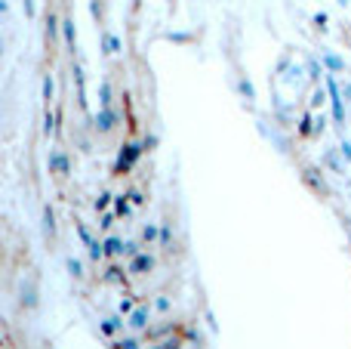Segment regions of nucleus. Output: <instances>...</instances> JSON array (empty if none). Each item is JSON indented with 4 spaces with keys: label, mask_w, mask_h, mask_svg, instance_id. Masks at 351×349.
<instances>
[{
    "label": "nucleus",
    "mask_w": 351,
    "mask_h": 349,
    "mask_svg": "<svg viewBox=\"0 0 351 349\" xmlns=\"http://www.w3.org/2000/svg\"><path fill=\"white\" fill-rule=\"evenodd\" d=\"M142 238H145L148 245H154V241H158V226H154V223H148V226L142 229Z\"/></svg>",
    "instance_id": "nucleus-8"
},
{
    "label": "nucleus",
    "mask_w": 351,
    "mask_h": 349,
    "mask_svg": "<svg viewBox=\"0 0 351 349\" xmlns=\"http://www.w3.org/2000/svg\"><path fill=\"white\" fill-rule=\"evenodd\" d=\"M102 247H105V254H108V257H117V254H123V247H127V245H123L121 238H108Z\"/></svg>",
    "instance_id": "nucleus-4"
},
{
    "label": "nucleus",
    "mask_w": 351,
    "mask_h": 349,
    "mask_svg": "<svg viewBox=\"0 0 351 349\" xmlns=\"http://www.w3.org/2000/svg\"><path fill=\"white\" fill-rule=\"evenodd\" d=\"M170 309H173V303H170V297H164V294H160V297H158V300H154V313H160V315H167V313H170Z\"/></svg>",
    "instance_id": "nucleus-7"
},
{
    "label": "nucleus",
    "mask_w": 351,
    "mask_h": 349,
    "mask_svg": "<svg viewBox=\"0 0 351 349\" xmlns=\"http://www.w3.org/2000/svg\"><path fill=\"white\" fill-rule=\"evenodd\" d=\"M154 269V257L152 254H136V257H130V275H148V272Z\"/></svg>",
    "instance_id": "nucleus-2"
},
{
    "label": "nucleus",
    "mask_w": 351,
    "mask_h": 349,
    "mask_svg": "<svg viewBox=\"0 0 351 349\" xmlns=\"http://www.w3.org/2000/svg\"><path fill=\"white\" fill-rule=\"evenodd\" d=\"M65 37H68V43H74V28H71V22H65Z\"/></svg>",
    "instance_id": "nucleus-13"
},
{
    "label": "nucleus",
    "mask_w": 351,
    "mask_h": 349,
    "mask_svg": "<svg viewBox=\"0 0 351 349\" xmlns=\"http://www.w3.org/2000/svg\"><path fill=\"white\" fill-rule=\"evenodd\" d=\"M68 269H71V275H74V278H80V275H84V269H80V263H77V260H68Z\"/></svg>",
    "instance_id": "nucleus-10"
},
{
    "label": "nucleus",
    "mask_w": 351,
    "mask_h": 349,
    "mask_svg": "<svg viewBox=\"0 0 351 349\" xmlns=\"http://www.w3.org/2000/svg\"><path fill=\"white\" fill-rule=\"evenodd\" d=\"M136 155H139V148H136V146H127V152H123L121 161H117V170H127V167L136 161Z\"/></svg>",
    "instance_id": "nucleus-3"
},
{
    "label": "nucleus",
    "mask_w": 351,
    "mask_h": 349,
    "mask_svg": "<svg viewBox=\"0 0 351 349\" xmlns=\"http://www.w3.org/2000/svg\"><path fill=\"white\" fill-rule=\"evenodd\" d=\"M164 349H179V340H167Z\"/></svg>",
    "instance_id": "nucleus-14"
},
{
    "label": "nucleus",
    "mask_w": 351,
    "mask_h": 349,
    "mask_svg": "<svg viewBox=\"0 0 351 349\" xmlns=\"http://www.w3.org/2000/svg\"><path fill=\"white\" fill-rule=\"evenodd\" d=\"M154 349H160V346H154Z\"/></svg>",
    "instance_id": "nucleus-15"
},
{
    "label": "nucleus",
    "mask_w": 351,
    "mask_h": 349,
    "mask_svg": "<svg viewBox=\"0 0 351 349\" xmlns=\"http://www.w3.org/2000/svg\"><path fill=\"white\" fill-rule=\"evenodd\" d=\"M96 127H99V130H102V133H108V130H111V127H114V115H111V111H108V109H105V111H102V115H99V124H96Z\"/></svg>",
    "instance_id": "nucleus-5"
},
{
    "label": "nucleus",
    "mask_w": 351,
    "mask_h": 349,
    "mask_svg": "<svg viewBox=\"0 0 351 349\" xmlns=\"http://www.w3.org/2000/svg\"><path fill=\"white\" fill-rule=\"evenodd\" d=\"M127 325L133 328V331H145V328L152 325V306H136L133 313L127 315Z\"/></svg>",
    "instance_id": "nucleus-1"
},
{
    "label": "nucleus",
    "mask_w": 351,
    "mask_h": 349,
    "mask_svg": "<svg viewBox=\"0 0 351 349\" xmlns=\"http://www.w3.org/2000/svg\"><path fill=\"white\" fill-rule=\"evenodd\" d=\"M117 349H139V340H133V337H123L121 344H117Z\"/></svg>",
    "instance_id": "nucleus-9"
},
{
    "label": "nucleus",
    "mask_w": 351,
    "mask_h": 349,
    "mask_svg": "<svg viewBox=\"0 0 351 349\" xmlns=\"http://www.w3.org/2000/svg\"><path fill=\"white\" fill-rule=\"evenodd\" d=\"M121 328H123L121 319H105V322H102V334H108V337H111V334H117Z\"/></svg>",
    "instance_id": "nucleus-6"
},
{
    "label": "nucleus",
    "mask_w": 351,
    "mask_h": 349,
    "mask_svg": "<svg viewBox=\"0 0 351 349\" xmlns=\"http://www.w3.org/2000/svg\"><path fill=\"white\" fill-rule=\"evenodd\" d=\"M43 96H47V99H53V80H43Z\"/></svg>",
    "instance_id": "nucleus-12"
},
{
    "label": "nucleus",
    "mask_w": 351,
    "mask_h": 349,
    "mask_svg": "<svg viewBox=\"0 0 351 349\" xmlns=\"http://www.w3.org/2000/svg\"><path fill=\"white\" fill-rule=\"evenodd\" d=\"M133 313V300H121V315H130Z\"/></svg>",
    "instance_id": "nucleus-11"
}]
</instances>
